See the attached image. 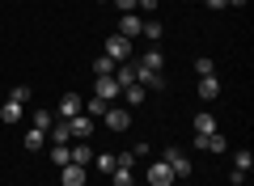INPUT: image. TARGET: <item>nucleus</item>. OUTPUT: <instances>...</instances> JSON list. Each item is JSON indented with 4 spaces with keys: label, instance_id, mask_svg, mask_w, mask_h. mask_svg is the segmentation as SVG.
Segmentation results:
<instances>
[{
    "label": "nucleus",
    "instance_id": "nucleus-9",
    "mask_svg": "<svg viewBox=\"0 0 254 186\" xmlns=\"http://www.w3.org/2000/svg\"><path fill=\"white\" fill-rule=\"evenodd\" d=\"M60 182H64V186H85V182H89V169H85V165H72V161H68V165L60 169Z\"/></svg>",
    "mask_w": 254,
    "mask_h": 186
},
{
    "label": "nucleus",
    "instance_id": "nucleus-28",
    "mask_svg": "<svg viewBox=\"0 0 254 186\" xmlns=\"http://www.w3.org/2000/svg\"><path fill=\"white\" fill-rule=\"evenodd\" d=\"M250 165H254V157H250V152H237V157H233V169H237V174H250Z\"/></svg>",
    "mask_w": 254,
    "mask_h": 186
},
{
    "label": "nucleus",
    "instance_id": "nucleus-3",
    "mask_svg": "<svg viewBox=\"0 0 254 186\" xmlns=\"http://www.w3.org/2000/svg\"><path fill=\"white\" fill-rule=\"evenodd\" d=\"M161 161L174 169V178H190V169H195V165H190V157H187L182 148H165V157H161Z\"/></svg>",
    "mask_w": 254,
    "mask_h": 186
},
{
    "label": "nucleus",
    "instance_id": "nucleus-18",
    "mask_svg": "<svg viewBox=\"0 0 254 186\" xmlns=\"http://www.w3.org/2000/svg\"><path fill=\"white\" fill-rule=\"evenodd\" d=\"M140 68H153V72H165V55L157 51V47H148V51H144V63H140Z\"/></svg>",
    "mask_w": 254,
    "mask_h": 186
},
{
    "label": "nucleus",
    "instance_id": "nucleus-31",
    "mask_svg": "<svg viewBox=\"0 0 254 186\" xmlns=\"http://www.w3.org/2000/svg\"><path fill=\"white\" fill-rule=\"evenodd\" d=\"M115 9L119 13H136V0H115Z\"/></svg>",
    "mask_w": 254,
    "mask_h": 186
},
{
    "label": "nucleus",
    "instance_id": "nucleus-25",
    "mask_svg": "<svg viewBox=\"0 0 254 186\" xmlns=\"http://www.w3.org/2000/svg\"><path fill=\"white\" fill-rule=\"evenodd\" d=\"M51 123H55L51 110H34V127H38V131H51Z\"/></svg>",
    "mask_w": 254,
    "mask_h": 186
},
{
    "label": "nucleus",
    "instance_id": "nucleus-27",
    "mask_svg": "<svg viewBox=\"0 0 254 186\" xmlns=\"http://www.w3.org/2000/svg\"><path fill=\"white\" fill-rule=\"evenodd\" d=\"M85 115H89V119H102V115H106V102H102V98H89V102H85Z\"/></svg>",
    "mask_w": 254,
    "mask_h": 186
},
{
    "label": "nucleus",
    "instance_id": "nucleus-15",
    "mask_svg": "<svg viewBox=\"0 0 254 186\" xmlns=\"http://www.w3.org/2000/svg\"><path fill=\"white\" fill-rule=\"evenodd\" d=\"M68 157H72V165H89V161H93V148H89V140H76L72 148H68Z\"/></svg>",
    "mask_w": 254,
    "mask_h": 186
},
{
    "label": "nucleus",
    "instance_id": "nucleus-33",
    "mask_svg": "<svg viewBox=\"0 0 254 186\" xmlns=\"http://www.w3.org/2000/svg\"><path fill=\"white\" fill-rule=\"evenodd\" d=\"M98 4H110V0H98Z\"/></svg>",
    "mask_w": 254,
    "mask_h": 186
},
{
    "label": "nucleus",
    "instance_id": "nucleus-19",
    "mask_svg": "<svg viewBox=\"0 0 254 186\" xmlns=\"http://www.w3.org/2000/svg\"><path fill=\"white\" fill-rule=\"evenodd\" d=\"M47 135H51V144H72V131H68L64 119H60V123H51V131H47Z\"/></svg>",
    "mask_w": 254,
    "mask_h": 186
},
{
    "label": "nucleus",
    "instance_id": "nucleus-4",
    "mask_svg": "<svg viewBox=\"0 0 254 186\" xmlns=\"http://www.w3.org/2000/svg\"><path fill=\"white\" fill-rule=\"evenodd\" d=\"M106 55H110L115 63L131 60V38H123V34H106Z\"/></svg>",
    "mask_w": 254,
    "mask_h": 186
},
{
    "label": "nucleus",
    "instance_id": "nucleus-16",
    "mask_svg": "<svg viewBox=\"0 0 254 186\" xmlns=\"http://www.w3.org/2000/svg\"><path fill=\"white\" fill-rule=\"evenodd\" d=\"M106 178H110V186H136V169H119L115 165Z\"/></svg>",
    "mask_w": 254,
    "mask_h": 186
},
{
    "label": "nucleus",
    "instance_id": "nucleus-32",
    "mask_svg": "<svg viewBox=\"0 0 254 186\" xmlns=\"http://www.w3.org/2000/svg\"><path fill=\"white\" fill-rule=\"evenodd\" d=\"M203 4H208V9H212V13H216V9H229L225 0H203Z\"/></svg>",
    "mask_w": 254,
    "mask_h": 186
},
{
    "label": "nucleus",
    "instance_id": "nucleus-10",
    "mask_svg": "<svg viewBox=\"0 0 254 186\" xmlns=\"http://www.w3.org/2000/svg\"><path fill=\"white\" fill-rule=\"evenodd\" d=\"M195 98H199V102H216V98H220V80H216V76H199Z\"/></svg>",
    "mask_w": 254,
    "mask_h": 186
},
{
    "label": "nucleus",
    "instance_id": "nucleus-1",
    "mask_svg": "<svg viewBox=\"0 0 254 186\" xmlns=\"http://www.w3.org/2000/svg\"><path fill=\"white\" fill-rule=\"evenodd\" d=\"M102 127H110V131H127V127H131V110H127V106H106Z\"/></svg>",
    "mask_w": 254,
    "mask_h": 186
},
{
    "label": "nucleus",
    "instance_id": "nucleus-5",
    "mask_svg": "<svg viewBox=\"0 0 254 186\" xmlns=\"http://www.w3.org/2000/svg\"><path fill=\"white\" fill-rule=\"evenodd\" d=\"M195 148L199 152H212V157H220V152H229V140L220 131H208V135H195Z\"/></svg>",
    "mask_w": 254,
    "mask_h": 186
},
{
    "label": "nucleus",
    "instance_id": "nucleus-17",
    "mask_svg": "<svg viewBox=\"0 0 254 186\" xmlns=\"http://www.w3.org/2000/svg\"><path fill=\"white\" fill-rule=\"evenodd\" d=\"M123 102H127V110L144 106V85H127V89H123Z\"/></svg>",
    "mask_w": 254,
    "mask_h": 186
},
{
    "label": "nucleus",
    "instance_id": "nucleus-30",
    "mask_svg": "<svg viewBox=\"0 0 254 186\" xmlns=\"http://www.w3.org/2000/svg\"><path fill=\"white\" fill-rule=\"evenodd\" d=\"M9 98H13V102H21V106H26V102L34 98V89H30V85H17V89H13V93H9Z\"/></svg>",
    "mask_w": 254,
    "mask_h": 186
},
{
    "label": "nucleus",
    "instance_id": "nucleus-13",
    "mask_svg": "<svg viewBox=\"0 0 254 186\" xmlns=\"http://www.w3.org/2000/svg\"><path fill=\"white\" fill-rule=\"evenodd\" d=\"M110 76L119 80V89H127V85H136V63H131V60L115 63V72H110Z\"/></svg>",
    "mask_w": 254,
    "mask_h": 186
},
{
    "label": "nucleus",
    "instance_id": "nucleus-22",
    "mask_svg": "<svg viewBox=\"0 0 254 186\" xmlns=\"http://www.w3.org/2000/svg\"><path fill=\"white\" fill-rule=\"evenodd\" d=\"M140 34H144V38H153V43H157V38L165 34V26H161V21H157V17H148V21H144V30H140Z\"/></svg>",
    "mask_w": 254,
    "mask_h": 186
},
{
    "label": "nucleus",
    "instance_id": "nucleus-8",
    "mask_svg": "<svg viewBox=\"0 0 254 186\" xmlns=\"http://www.w3.org/2000/svg\"><path fill=\"white\" fill-rule=\"evenodd\" d=\"M140 30H144V17H140V13H123L115 34H123V38H140Z\"/></svg>",
    "mask_w": 254,
    "mask_h": 186
},
{
    "label": "nucleus",
    "instance_id": "nucleus-11",
    "mask_svg": "<svg viewBox=\"0 0 254 186\" xmlns=\"http://www.w3.org/2000/svg\"><path fill=\"white\" fill-rule=\"evenodd\" d=\"M136 85H144V89H165V72H153V68H140V63H136Z\"/></svg>",
    "mask_w": 254,
    "mask_h": 186
},
{
    "label": "nucleus",
    "instance_id": "nucleus-6",
    "mask_svg": "<svg viewBox=\"0 0 254 186\" xmlns=\"http://www.w3.org/2000/svg\"><path fill=\"white\" fill-rule=\"evenodd\" d=\"M68 123V131H72V140H89L93 131H98V119H89V115H76V119H64Z\"/></svg>",
    "mask_w": 254,
    "mask_h": 186
},
{
    "label": "nucleus",
    "instance_id": "nucleus-24",
    "mask_svg": "<svg viewBox=\"0 0 254 186\" xmlns=\"http://www.w3.org/2000/svg\"><path fill=\"white\" fill-rule=\"evenodd\" d=\"M89 165H98V174H110V169H115V152H102V157H93Z\"/></svg>",
    "mask_w": 254,
    "mask_h": 186
},
{
    "label": "nucleus",
    "instance_id": "nucleus-29",
    "mask_svg": "<svg viewBox=\"0 0 254 186\" xmlns=\"http://www.w3.org/2000/svg\"><path fill=\"white\" fill-rule=\"evenodd\" d=\"M195 76H216V63L203 55V60H195Z\"/></svg>",
    "mask_w": 254,
    "mask_h": 186
},
{
    "label": "nucleus",
    "instance_id": "nucleus-20",
    "mask_svg": "<svg viewBox=\"0 0 254 186\" xmlns=\"http://www.w3.org/2000/svg\"><path fill=\"white\" fill-rule=\"evenodd\" d=\"M190 127H195V135H208V131H216V119L203 110V115H195V123H190Z\"/></svg>",
    "mask_w": 254,
    "mask_h": 186
},
{
    "label": "nucleus",
    "instance_id": "nucleus-7",
    "mask_svg": "<svg viewBox=\"0 0 254 186\" xmlns=\"http://www.w3.org/2000/svg\"><path fill=\"white\" fill-rule=\"evenodd\" d=\"M144 178H148V186H174V169L165 165V161H153V165L144 169Z\"/></svg>",
    "mask_w": 254,
    "mask_h": 186
},
{
    "label": "nucleus",
    "instance_id": "nucleus-23",
    "mask_svg": "<svg viewBox=\"0 0 254 186\" xmlns=\"http://www.w3.org/2000/svg\"><path fill=\"white\" fill-rule=\"evenodd\" d=\"M110 72H115V60H110V55L93 60V76H110Z\"/></svg>",
    "mask_w": 254,
    "mask_h": 186
},
{
    "label": "nucleus",
    "instance_id": "nucleus-2",
    "mask_svg": "<svg viewBox=\"0 0 254 186\" xmlns=\"http://www.w3.org/2000/svg\"><path fill=\"white\" fill-rule=\"evenodd\" d=\"M93 98H102L106 106H115V98H123V89H119L115 76H98L93 80Z\"/></svg>",
    "mask_w": 254,
    "mask_h": 186
},
{
    "label": "nucleus",
    "instance_id": "nucleus-21",
    "mask_svg": "<svg viewBox=\"0 0 254 186\" xmlns=\"http://www.w3.org/2000/svg\"><path fill=\"white\" fill-rule=\"evenodd\" d=\"M43 140H47V131H38V127H30V131H26V140H21V144H26L30 152H38V148H43Z\"/></svg>",
    "mask_w": 254,
    "mask_h": 186
},
{
    "label": "nucleus",
    "instance_id": "nucleus-26",
    "mask_svg": "<svg viewBox=\"0 0 254 186\" xmlns=\"http://www.w3.org/2000/svg\"><path fill=\"white\" fill-rule=\"evenodd\" d=\"M51 161H55V165H68V161H72V157H68V144H51Z\"/></svg>",
    "mask_w": 254,
    "mask_h": 186
},
{
    "label": "nucleus",
    "instance_id": "nucleus-12",
    "mask_svg": "<svg viewBox=\"0 0 254 186\" xmlns=\"http://www.w3.org/2000/svg\"><path fill=\"white\" fill-rule=\"evenodd\" d=\"M76 115H85V102L76 93H64L60 98V119H76Z\"/></svg>",
    "mask_w": 254,
    "mask_h": 186
},
{
    "label": "nucleus",
    "instance_id": "nucleus-14",
    "mask_svg": "<svg viewBox=\"0 0 254 186\" xmlns=\"http://www.w3.org/2000/svg\"><path fill=\"white\" fill-rule=\"evenodd\" d=\"M21 119H26V106H21V102L9 98L4 106H0V123H9V127H13V123H21Z\"/></svg>",
    "mask_w": 254,
    "mask_h": 186
}]
</instances>
